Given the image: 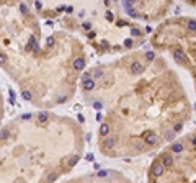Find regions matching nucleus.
Here are the masks:
<instances>
[{"instance_id":"1","label":"nucleus","mask_w":196,"mask_h":183,"mask_svg":"<svg viewBox=\"0 0 196 183\" xmlns=\"http://www.w3.org/2000/svg\"><path fill=\"white\" fill-rule=\"evenodd\" d=\"M163 170H165V165L160 163V162H155L154 163V167H152V175H154L155 178H159V177L163 175Z\"/></svg>"},{"instance_id":"2","label":"nucleus","mask_w":196,"mask_h":183,"mask_svg":"<svg viewBox=\"0 0 196 183\" xmlns=\"http://www.w3.org/2000/svg\"><path fill=\"white\" fill-rule=\"evenodd\" d=\"M173 59H175L176 64H185V62H186V56L181 51H175V52H173Z\"/></svg>"},{"instance_id":"3","label":"nucleus","mask_w":196,"mask_h":183,"mask_svg":"<svg viewBox=\"0 0 196 183\" xmlns=\"http://www.w3.org/2000/svg\"><path fill=\"white\" fill-rule=\"evenodd\" d=\"M146 142L149 144V146H155V144L159 142V137H157L154 132H151V134H147L146 136Z\"/></svg>"},{"instance_id":"4","label":"nucleus","mask_w":196,"mask_h":183,"mask_svg":"<svg viewBox=\"0 0 196 183\" xmlns=\"http://www.w3.org/2000/svg\"><path fill=\"white\" fill-rule=\"evenodd\" d=\"M142 69H144V67H142V64H141V62H134V64L131 66V72H132L134 75H136V74H141V72H142Z\"/></svg>"},{"instance_id":"5","label":"nucleus","mask_w":196,"mask_h":183,"mask_svg":"<svg viewBox=\"0 0 196 183\" xmlns=\"http://www.w3.org/2000/svg\"><path fill=\"white\" fill-rule=\"evenodd\" d=\"M162 163H163L165 167H172V165H173V157H172V155H168V154H167V155H163Z\"/></svg>"},{"instance_id":"6","label":"nucleus","mask_w":196,"mask_h":183,"mask_svg":"<svg viewBox=\"0 0 196 183\" xmlns=\"http://www.w3.org/2000/svg\"><path fill=\"white\" fill-rule=\"evenodd\" d=\"M93 87H95V82L92 80L90 77H88V79H85V80H83V88H85V90H92V88H93Z\"/></svg>"},{"instance_id":"7","label":"nucleus","mask_w":196,"mask_h":183,"mask_svg":"<svg viewBox=\"0 0 196 183\" xmlns=\"http://www.w3.org/2000/svg\"><path fill=\"white\" fill-rule=\"evenodd\" d=\"M83 67H85L83 59H75V62H74V69H75V70H82Z\"/></svg>"},{"instance_id":"8","label":"nucleus","mask_w":196,"mask_h":183,"mask_svg":"<svg viewBox=\"0 0 196 183\" xmlns=\"http://www.w3.org/2000/svg\"><path fill=\"white\" fill-rule=\"evenodd\" d=\"M115 142H116V139H115V137H108V139L105 141V149L113 147V146H115Z\"/></svg>"},{"instance_id":"9","label":"nucleus","mask_w":196,"mask_h":183,"mask_svg":"<svg viewBox=\"0 0 196 183\" xmlns=\"http://www.w3.org/2000/svg\"><path fill=\"white\" fill-rule=\"evenodd\" d=\"M172 150H173V152H176V154H180L181 150H183V144H180V142L173 144V146H172Z\"/></svg>"},{"instance_id":"10","label":"nucleus","mask_w":196,"mask_h":183,"mask_svg":"<svg viewBox=\"0 0 196 183\" xmlns=\"http://www.w3.org/2000/svg\"><path fill=\"white\" fill-rule=\"evenodd\" d=\"M108 132H110V126H108V124H101V127H100V134L101 136H106V134H108Z\"/></svg>"},{"instance_id":"11","label":"nucleus","mask_w":196,"mask_h":183,"mask_svg":"<svg viewBox=\"0 0 196 183\" xmlns=\"http://www.w3.org/2000/svg\"><path fill=\"white\" fill-rule=\"evenodd\" d=\"M188 30L196 31V20H188Z\"/></svg>"},{"instance_id":"12","label":"nucleus","mask_w":196,"mask_h":183,"mask_svg":"<svg viewBox=\"0 0 196 183\" xmlns=\"http://www.w3.org/2000/svg\"><path fill=\"white\" fill-rule=\"evenodd\" d=\"M38 119H39V123H44L46 119H47V115H46V113H41V115H39V118H38Z\"/></svg>"},{"instance_id":"13","label":"nucleus","mask_w":196,"mask_h":183,"mask_svg":"<svg viewBox=\"0 0 196 183\" xmlns=\"http://www.w3.org/2000/svg\"><path fill=\"white\" fill-rule=\"evenodd\" d=\"M52 44H54V38H47V41H46V46H47V47H51Z\"/></svg>"},{"instance_id":"14","label":"nucleus","mask_w":196,"mask_h":183,"mask_svg":"<svg viewBox=\"0 0 196 183\" xmlns=\"http://www.w3.org/2000/svg\"><path fill=\"white\" fill-rule=\"evenodd\" d=\"M23 97H25L26 100H31V93L30 92H23Z\"/></svg>"},{"instance_id":"15","label":"nucleus","mask_w":196,"mask_h":183,"mask_svg":"<svg viewBox=\"0 0 196 183\" xmlns=\"http://www.w3.org/2000/svg\"><path fill=\"white\" fill-rule=\"evenodd\" d=\"M101 75H103V72L96 69V70H95V77H96V79H98V77H101Z\"/></svg>"},{"instance_id":"16","label":"nucleus","mask_w":196,"mask_h":183,"mask_svg":"<svg viewBox=\"0 0 196 183\" xmlns=\"http://www.w3.org/2000/svg\"><path fill=\"white\" fill-rule=\"evenodd\" d=\"M2 64H5V56H3V54H0V66H2Z\"/></svg>"},{"instance_id":"17","label":"nucleus","mask_w":196,"mask_h":183,"mask_svg":"<svg viewBox=\"0 0 196 183\" xmlns=\"http://www.w3.org/2000/svg\"><path fill=\"white\" fill-rule=\"evenodd\" d=\"M83 30H90V23H85V25H83Z\"/></svg>"},{"instance_id":"18","label":"nucleus","mask_w":196,"mask_h":183,"mask_svg":"<svg viewBox=\"0 0 196 183\" xmlns=\"http://www.w3.org/2000/svg\"><path fill=\"white\" fill-rule=\"evenodd\" d=\"M191 142H193V144H195V146H196V136L193 137V139H191Z\"/></svg>"}]
</instances>
